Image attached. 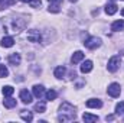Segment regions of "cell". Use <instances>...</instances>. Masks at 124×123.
<instances>
[{"instance_id": "cell-1", "label": "cell", "mask_w": 124, "mask_h": 123, "mask_svg": "<svg viewBox=\"0 0 124 123\" xmlns=\"http://www.w3.org/2000/svg\"><path fill=\"white\" fill-rule=\"evenodd\" d=\"M77 114H75V107L71 104V103H62L61 107H59V116H58V120L59 122H72L75 120Z\"/></svg>"}, {"instance_id": "cell-2", "label": "cell", "mask_w": 124, "mask_h": 123, "mask_svg": "<svg viewBox=\"0 0 124 123\" xmlns=\"http://www.w3.org/2000/svg\"><path fill=\"white\" fill-rule=\"evenodd\" d=\"M84 45H85L88 49H97V48L101 45V39L97 38V36H88V38L84 41Z\"/></svg>"}, {"instance_id": "cell-3", "label": "cell", "mask_w": 124, "mask_h": 123, "mask_svg": "<svg viewBox=\"0 0 124 123\" xmlns=\"http://www.w3.org/2000/svg\"><path fill=\"white\" fill-rule=\"evenodd\" d=\"M120 64H121V58H120L118 55L111 57L110 61H108V71H110V72H116V71L118 70Z\"/></svg>"}, {"instance_id": "cell-4", "label": "cell", "mask_w": 124, "mask_h": 123, "mask_svg": "<svg viewBox=\"0 0 124 123\" xmlns=\"http://www.w3.org/2000/svg\"><path fill=\"white\" fill-rule=\"evenodd\" d=\"M108 94L111 96V97H118L120 94H121V87H120V84H117V83H113V84H110L108 86Z\"/></svg>"}, {"instance_id": "cell-5", "label": "cell", "mask_w": 124, "mask_h": 123, "mask_svg": "<svg viewBox=\"0 0 124 123\" xmlns=\"http://www.w3.org/2000/svg\"><path fill=\"white\" fill-rule=\"evenodd\" d=\"M42 36H40V32L38 29H31L28 31V41L29 42H40Z\"/></svg>"}, {"instance_id": "cell-6", "label": "cell", "mask_w": 124, "mask_h": 123, "mask_svg": "<svg viewBox=\"0 0 124 123\" xmlns=\"http://www.w3.org/2000/svg\"><path fill=\"white\" fill-rule=\"evenodd\" d=\"M26 23H28V19H23V20H20V19H15L13 20V29H15V32H19L22 31L25 26H26Z\"/></svg>"}, {"instance_id": "cell-7", "label": "cell", "mask_w": 124, "mask_h": 123, "mask_svg": "<svg viewBox=\"0 0 124 123\" xmlns=\"http://www.w3.org/2000/svg\"><path fill=\"white\" fill-rule=\"evenodd\" d=\"M85 104H87V107H90V109H100V107H102V101L98 100V98H90Z\"/></svg>"}, {"instance_id": "cell-8", "label": "cell", "mask_w": 124, "mask_h": 123, "mask_svg": "<svg viewBox=\"0 0 124 123\" xmlns=\"http://www.w3.org/2000/svg\"><path fill=\"white\" fill-rule=\"evenodd\" d=\"M32 91H33V96H35L36 98H40V97L45 94V88H43V86H40V84H36V86H33Z\"/></svg>"}, {"instance_id": "cell-9", "label": "cell", "mask_w": 124, "mask_h": 123, "mask_svg": "<svg viewBox=\"0 0 124 123\" xmlns=\"http://www.w3.org/2000/svg\"><path fill=\"white\" fill-rule=\"evenodd\" d=\"M0 45H1L3 48H10V46H13V45H15V39H13L12 36H4V38L1 39Z\"/></svg>"}, {"instance_id": "cell-10", "label": "cell", "mask_w": 124, "mask_h": 123, "mask_svg": "<svg viewBox=\"0 0 124 123\" xmlns=\"http://www.w3.org/2000/svg\"><path fill=\"white\" fill-rule=\"evenodd\" d=\"M20 100L25 103V104H29V103H32V94L28 90H22L20 91Z\"/></svg>"}, {"instance_id": "cell-11", "label": "cell", "mask_w": 124, "mask_h": 123, "mask_svg": "<svg viewBox=\"0 0 124 123\" xmlns=\"http://www.w3.org/2000/svg\"><path fill=\"white\" fill-rule=\"evenodd\" d=\"M91 70H93V61L87 60V61L82 62V65H81V72H82V74H87V72H90Z\"/></svg>"}, {"instance_id": "cell-12", "label": "cell", "mask_w": 124, "mask_h": 123, "mask_svg": "<svg viewBox=\"0 0 124 123\" xmlns=\"http://www.w3.org/2000/svg\"><path fill=\"white\" fill-rule=\"evenodd\" d=\"M84 57H85V55H84V52H82V51H77V52L72 55L71 62H72V64H78V62H81L82 60H84Z\"/></svg>"}, {"instance_id": "cell-13", "label": "cell", "mask_w": 124, "mask_h": 123, "mask_svg": "<svg viewBox=\"0 0 124 123\" xmlns=\"http://www.w3.org/2000/svg\"><path fill=\"white\" fill-rule=\"evenodd\" d=\"M117 10H118V7H117L116 3H108L105 6V13L107 15H114V13H117Z\"/></svg>"}, {"instance_id": "cell-14", "label": "cell", "mask_w": 124, "mask_h": 123, "mask_svg": "<svg viewBox=\"0 0 124 123\" xmlns=\"http://www.w3.org/2000/svg\"><path fill=\"white\" fill-rule=\"evenodd\" d=\"M3 106H4L6 109H13V107L16 106V100H15V98H12V97L9 96L7 98H4V100H3Z\"/></svg>"}, {"instance_id": "cell-15", "label": "cell", "mask_w": 124, "mask_h": 123, "mask_svg": "<svg viewBox=\"0 0 124 123\" xmlns=\"http://www.w3.org/2000/svg\"><path fill=\"white\" fill-rule=\"evenodd\" d=\"M9 62H10L12 65H19V64H20V54H17V52L12 54V55L9 57Z\"/></svg>"}, {"instance_id": "cell-16", "label": "cell", "mask_w": 124, "mask_h": 123, "mask_svg": "<svg viewBox=\"0 0 124 123\" xmlns=\"http://www.w3.org/2000/svg\"><path fill=\"white\" fill-rule=\"evenodd\" d=\"M20 117H22L25 122H32V120H33V114H32L29 110H22V112H20Z\"/></svg>"}, {"instance_id": "cell-17", "label": "cell", "mask_w": 124, "mask_h": 123, "mask_svg": "<svg viewBox=\"0 0 124 123\" xmlns=\"http://www.w3.org/2000/svg\"><path fill=\"white\" fill-rule=\"evenodd\" d=\"M111 29H113L114 32L123 31L124 29V20H116V22L111 25Z\"/></svg>"}, {"instance_id": "cell-18", "label": "cell", "mask_w": 124, "mask_h": 123, "mask_svg": "<svg viewBox=\"0 0 124 123\" xmlns=\"http://www.w3.org/2000/svg\"><path fill=\"white\" fill-rule=\"evenodd\" d=\"M82 119H84V122L91 123V122H97V120H98V116H95V114H91V113H84Z\"/></svg>"}, {"instance_id": "cell-19", "label": "cell", "mask_w": 124, "mask_h": 123, "mask_svg": "<svg viewBox=\"0 0 124 123\" xmlns=\"http://www.w3.org/2000/svg\"><path fill=\"white\" fill-rule=\"evenodd\" d=\"M65 72H66V70H65V67H62V65H59V67H56L55 68V77L56 78H62L63 75H65Z\"/></svg>"}, {"instance_id": "cell-20", "label": "cell", "mask_w": 124, "mask_h": 123, "mask_svg": "<svg viewBox=\"0 0 124 123\" xmlns=\"http://www.w3.org/2000/svg\"><path fill=\"white\" fill-rule=\"evenodd\" d=\"M45 110H46V103H45V101H39V103L35 104V112H38V113H43Z\"/></svg>"}, {"instance_id": "cell-21", "label": "cell", "mask_w": 124, "mask_h": 123, "mask_svg": "<svg viewBox=\"0 0 124 123\" xmlns=\"http://www.w3.org/2000/svg\"><path fill=\"white\" fill-rule=\"evenodd\" d=\"M1 91H3V96H4V97H9V96H12V94H13L15 88H13L12 86H4Z\"/></svg>"}, {"instance_id": "cell-22", "label": "cell", "mask_w": 124, "mask_h": 123, "mask_svg": "<svg viewBox=\"0 0 124 123\" xmlns=\"http://www.w3.org/2000/svg\"><path fill=\"white\" fill-rule=\"evenodd\" d=\"M58 97V93L55 91V90H49V91H46V100H55Z\"/></svg>"}, {"instance_id": "cell-23", "label": "cell", "mask_w": 124, "mask_h": 123, "mask_svg": "<svg viewBox=\"0 0 124 123\" xmlns=\"http://www.w3.org/2000/svg\"><path fill=\"white\" fill-rule=\"evenodd\" d=\"M116 114H124V101H120L117 106H116Z\"/></svg>"}, {"instance_id": "cell-24", "label": "cell", "mask_w": 124, "mask_h": 123, "mask_svg": "<svg viewBox=\"0 0 124 123\" xmlns=\"http://www.w3.org/2000/svg\"><path fill=\"white\" fill-rule=\"evenodd\" d=\"M9 75V70L6 68V65H1L0 64V78H4Z\"/></svg>"}, {"instance_id": "cell-25", "label": "cell", "mask_w": 124, "mask_h": 123, "mask_svg": "<svg viewBox=\"0 0 124 123\" xmlns=\"http://www.w3.org/2000/svg\"><path fill=\"white\" fill-rule=\"evenodd\" d=\"M61 9H59V4H51L49 6V12L51 13H58Z\"/></svg>"}, {"instance_id": "cell-26", "label": "cell", "mask_w": 124, "mask_h": 123, "mask_svg": "<svg viewBox=\"0 0 124 123\" xmlns=\"http://www.w3.org/2000/svg\"><path fill=\"white\" fill-rule=\"evenodd\" d=\"M29 4H31L32 7H40L42 1H40V0H32L31 3H29Z\"/></svg>"}, {"instance_id": "cell-27", "label": "cell", "mask_w": 124, "mask_h": 123, "mask_svg": "<svg viewBox=\"0 0 124 123\" xmlns=\"http://www.w3.org/2000/svg\"><path fill=\"white\" fill-rule=\"evenodd\" d=\"M51 4H61L62 3V0H48Z\"/></svg>"}, {"instance_id": "cell-28", "label": "cell", "mask_w": 124, "mask_h": 123, "mask_svg": "<svg viewBox=\"0 0 124 123\" xmlns=\"http://www.w3.org/2000/svg\"><path fill=\"white\" fill-rule=\"evenodd\" d=\"M105 119H107V120H113V119H114V116H107Z\"/></svg>"}, {"instance_id": "cell-29", "label": "cell", "mask_w": 124, "mask_h": 123, "mask_svg": "<svg viewBox=\"0 0 124 123\" xmlns=\"http://www.w3.org/2000/svg\"><path fill=\"white\" fill-rule=\"evenodd\" d=\"M22 1H23V3H31L32 0H22Z\"/></svg>"}, {"instance_id": "cell-30", "label": "cell", "mask_w": 124, "mask_h": 123, "mask_svg": "<svg viewBox=\"0 0 124 123\" xmlns=\"http://www.w3.org/2000/svg\"><path fill=\"white\" fill-rule=\"evenodd\" d=\"M121 15H123V16H124V9H123V10H121Z\"/></svg>"}, {"instance_id": "cell-31", "label": "cell", "mask_w": 124, "mask_h": 123, "mask_svg": "<svg viewBox=\"0 0 124 123\" xmlns=\"http://www.w3.org/2000/svg\"><path fill=\"white\" fill-rule=\"evenodd\" d=\"M69 1H71V3H74V1H77V0H69Z\"/></svg>"}, {"instance_id": "cell-32", "label": "cell", "mask_w": 124, "mask_h": 123, "mask_svg": "<svg viewBox=\"0 0 124 123\" xmlns=\"http://www.w3.org/2000/svg\"><path fill=\"white\" fill-rule=\"evenodd\" d=\"M3 1H4V0H0V4H1V3H3Z\"/></svg>"}]
</instances>
